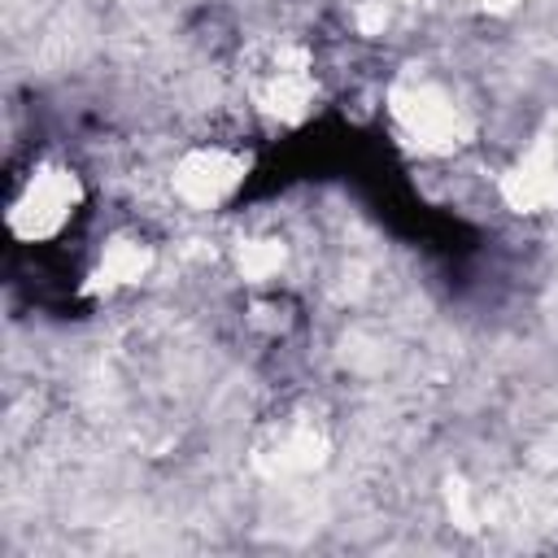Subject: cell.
<instances>
[{
	"instance_id": "cell-1",
	"label": "cell",
	"mask_w": 558,
	"mask_h": 558,
	"mask_svg": "<svg viewBox=\"0 0 558 558\" xmlns=\"http://www.w3.org/2000/svg\"><path fill=\"white\" fill-rule=\"evenodd\" d=\"M484 96L475 83L432 57L397 61L379 87V113L401 148L423 161H462L484 131Z\"/></svg>"
},
{
	"instance_id": "cell-2",
	"label": "cell",
	"mask_w": 558,
	"mask_h": 558,
	"mask_svg": "<svg viewBox=\"0 0 558 558\" xmlns=\"http://www.w3.org/2000/svg\"><path fill=\"white\" fill-rule=\"evenodd\" d=\"M96 183L87 161L61 144H31L9 157L4 235L17 253H61L92 227Z\"/></svg>"
},
{
	"instance_id": "cell-3",
	"label": "cell",
	"mask_w": 558,
	"mask_h": 558,
	"mask_svg": "<svg viewBox=\"0 0 558 558\" xmlns=\"http://www.w3.org/2000/svg\"><path fill=\"white\" fill-rule=\"evenodd\" d=\"M253 131L244 122L227 126H196L157 166L161 196L174 214L187 218H218L235 205L253 174Z\"/></svg>"
}]
</instances>
